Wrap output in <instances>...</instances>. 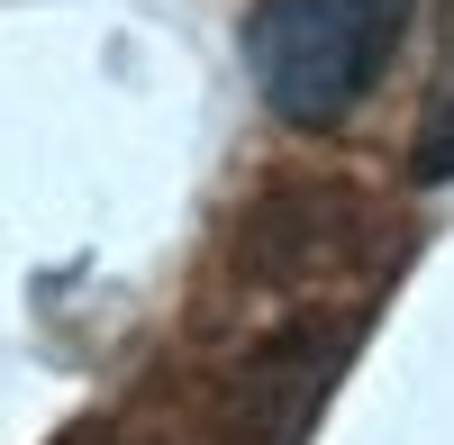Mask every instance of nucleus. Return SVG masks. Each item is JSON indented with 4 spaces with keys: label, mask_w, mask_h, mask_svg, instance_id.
<instances>
[{
    "label": "nucleus",
    "mask_w": 454,
    "mask_h": 445,
    "mask_svg": "<svg viewBox=\"0 0 454 445\" xmlns=\"http://www.w3.org/2000/svg\"><path fill=\"white\" fill-rule=\"evenodd\" d=\"M419 182H454V19H445V64L427 82V128H419Z\"/></svg>",
    "instance_id": "3"
},
{
    "label": "nucleus",
    "mask_w": 454,
    "mask_h": 445,
    "mask_svg": "<svg viewBox=\"0 0 454 445\" xmlns=\"http://www.w3.org/2000/svg\"><path fill=\"white\" fill-rule=\"evenodd\" d=\"M419 0H254L246 64L291 128H336L382 82L400 27Z\"/></svg>",
    "instance_id": "1"
},
{
    "label": "nucleus",
    "mask_w": 454,
    "mask_h": 445,
    "mask_svg": "<svg viewBox=\"0 0 454 445\" xmlns=\"http://www.w3.org/2000/svg\"><path fill=\"white\" fill-rule=\"evenodd\" d=\"M355 355V318H327V327H291V337L254 346L237 363V382H227V427L246 445H300L309 410L327 400V382L346 373Z\"/></svg>",
    "instance_id": "2"
}]
</instances>
